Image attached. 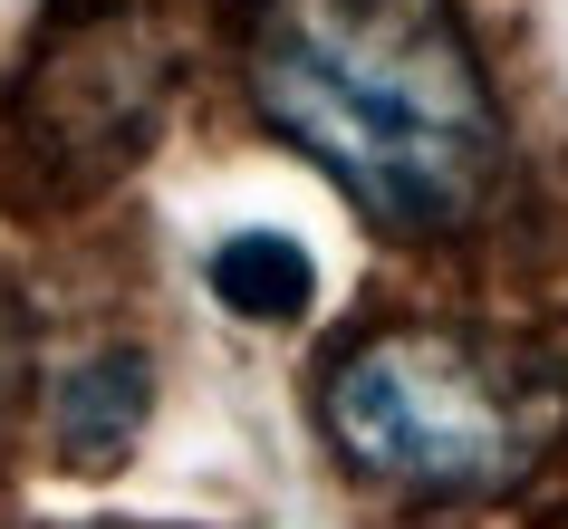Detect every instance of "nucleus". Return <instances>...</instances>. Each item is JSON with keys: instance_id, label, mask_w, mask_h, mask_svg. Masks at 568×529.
<instances>
[{"instance_id": "f257e3e1", "label": "nucleus", "mask_w": 568, "mask_h": 529, "mask_svg": "<svg viewBox=\"0 0 568 529\" xmlns=\"http://www.w3.org/2000/svg\"><path fill=\"white\" fill-rule=\"evenodd\" d=\"M251 96L386 232H453L501 174V116L444 0H270Z\"/></svg>"}, {"instance_id": "f03ea898", "label": "nucleus", "mask_w": 568, "mask_h": 529, "mask_svg": "<svg viewBox=\"0 0 568 529\" xmlns=\"http://www.w3.org/2000/svg\"><path fill=\"white\" fill-rule=\"evenodd\" d=\"M559 395L520 356L453 337V327H386L337 356L328 376V442L366 481L424 500L510 491L539 462Z\"/></svg>"}, {"instance_id": "7ed1b4c3", "label": "nucleus", "mask_w": 568, "mask_h": 529, "mask_svg": "<svg viewBox=\"0 0 568 529\" xmlns=\"http://www.w3.org/2000/svg\"><path fill=\"white\" fill-rule=\"evenodd\" d=\"M145 395H154L145 356H125V347L68 366V385H59V452H68V462H88V471L125 462L135 434H145Z\"/></svg>"}, {"instance_id": "20e7f679", "label": "nucleus", "mask_w": 568, "mask_h": 529, "mask_svg": "<svg viewBox=\"0 0 568 529\" xmlns=\"http://www.w3.org/2000/svg\"><path fill=\"white\" fill-rule=\"evenodd\" d=\"M212 298L251 327H290L318 308V261L290 232H232L212 251Z\"/></svg>"}]
</instances>
